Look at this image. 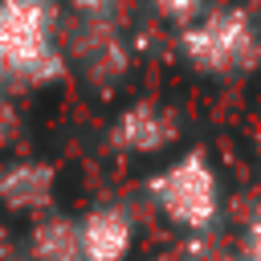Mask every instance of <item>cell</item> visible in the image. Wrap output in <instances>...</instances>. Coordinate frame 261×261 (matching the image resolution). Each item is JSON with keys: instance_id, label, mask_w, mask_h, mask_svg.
Masks as SVG:
<instances>
[{"instance_id": "2", "label": "cell", "mask_w": 261, "mask_h": 261, "mask_svg": "<svg viewBox=\"0 0 261 261\" xmlns=\"http://www.w3.org/2000/svg\"><path fill=\"white\" fill-rule=\"evenodd\" d=\"M151 196L163 208V216L184 228H204L216 212V179L200 155H188V159L163 167L151 179Z\"/></svg>"}, {"instance_id": "11", "label": "cell", "mask_w": 261, "mask_h": 261, "mask_svg": "<svg viewBox=\"0 0 261 261\" xmlns=\"http://www.w3.org/2000/svg\"><path fill=\"white\" fill-rule=\"evenodd\" d=\"M110 0H73V8H82V12H98V8H106Z\"/></svg>"}, {"instance_id": "9", "label": "cell", "mask_w": 261, "mask_h": 261, "mask_svg": "<svg viewBox=\"0 0 261 261\" xmlns=\"http://www.w3.org/2000/svg\"><path fill=\"white\" fill-rule=\"evenodd\" d=\"M155 4H159V12L171 16V20H188V16L200 8V0H155Z\"/></svg>"}, {"instance_id": "8", "label": "cell", "mask_w": 261, "mask_h": 261, "mask_svg": "<svg viewBox=\"0 0 261 261\" xmlns=\"http://www.w3.org/2000/svg\"><path fill=\"white\" fill-rule=\"evenodd\" d=\"M16 135H20V110L12 102V90L0 86V147H8Z\"/></svg>"}, {"instance_id": "5", "label": "cell", "mask_w": 261, "mask_h": 261, "mask_svg": "<svg viewBox=\"0 0 261 261\" xmlns=\"http://www.w3.org/2000/svg\"><path fill=\"white\" fill-rule=\"evenodd\" d=\"M77 228H82V261H126L135 224L122 208L102 204V208L86 212L77 220Z\"/></svg>"}, {"instance_id": "4", "label": "cell", "mask_w": 261, "mask_h": 261, "mask_svg": "<svg viewBox=\"0 0 261 261\" xmlns=\"http://www.w3.org/2000/svg\"><path fill=\"white\" fill-rule=\"evenodd\" d=\"M57 175L41 159H12L0 167V204L12 212H45L53 204Z\"/></svg>"}, {"instance_id": "10", "label": "cell", "mask_w": 261, "mask_h": 261, "mask_svg": "<svg viewBox=\"0 0 261 261\" xmlns=\"http://www.w3.org/2000/svg\"><path fill=\"white\" fill-rule=\"evenodd\" d=\"M245 261H261V224H257L253 237H249V253H245Z\"/></svg>"}, {"instance_id": "6", "label": "cell", "mask_w": 261, "mask_h": 261, "mask_svg": "<svg viewBox=\"0 0 261 261\" xmlns=\"http://www.w3.org/2000/svg\"><path fill=\"white\" fill-rule=\"evenodd\" d=\"M167 139H171V118H167V110H159V106H151V102L130 106V110L114 122V143H118L122 151L147 155V151H159Z\"/></svg>"}, {"instance_id": "3", "label": "cell", "mask_w": 261, "mask_h": 261, "mask_svg": "<svg viewBox=\"0 0 261 261\" xmlns=\"http://www.w3.org/2000/svg\"><path fill=\"white\" fill-rule=\"evenodd\" d=\"M245 41H249V29L237 12H216V16L200 20L196 29H188V37H184L188 57L204 69H224L228 61H237L245 53Z\"/></svg>"}, {"instance_id": "1", "label": "cell", "mask_w": 261, "mask_h": 261, "mask_svg": "<svg viewBox=\"0 0 261 261\" xmlns=\"http://www.w3.org/2000/svg\"><path fill=\"white\" fill-rule=\"evenodd\" d=\"M61 53L45 0H0V86H41L57 77Z\"/></svg>"}, {"instance_id": "7", "label": "cell", "mask_w": 261, "mask_h": 261, "mask_svg": "<svg viewBox=\"0 0 261 261\" xmlns=\"http://www.w3.org/2000/svg\"><path fill=\"white\" fill-rule=\"evenodd\" d=\"M33 261H82V228L69 216H41L29 232Z\"/></svg>"}]
</instances>
